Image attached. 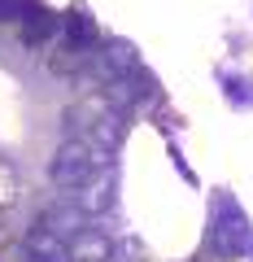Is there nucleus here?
<instances>
[{"label": "nucleus", "mask_w": 253, "mask_h": 262, "mask_svg": "<svg viewBox=\"0 0 253 262\" xmlns=\"http://www.w3.org/2000/svg\"><path fill=\"white\" fill-rule=\"evenodd\" d=\"M61 122H66V140H83L92 149L113 153L127 131V110H118L105 92H83L61 110Z\"/></svg>", "instance_id": "obj_1"}, {"label": "nucleus", "mask_w": 253, "mask_h": 262, "mask_svg": "<svg viewBox=\"0 0 253 262\" xmlns=\"http://www.w3.org/2000/svg\"><path fill=\"white\" fill-rule=\"evenodd\" d=\"M109 170H113V153L92 149L83 140H61L48 158V179L66 192H79V188H87L92 179L109 175Z\"/></svg>", "instance_id": "obj_2"}, {"label": "nucleus", "mask_w": 253, "mask_h": 262, "mask_svg": "<svg viewBox=\"0 0 253 262\" xmlns=\"http://www.w3.org/2000/svg\"><path fill=\"white\" fill-rule=\"evenodd\" d=\"M210 249H214L218 258H244V253L253 249L249 219H244L232 201H223L218 214H214V223H210Z\"/></svg>", "instance_id": "obj_3"}, {"label": "nucleus", "mask_w": 253, "mask_h": 262, "mask_svg": "<svg viewBox=\"0 0 253 262\" xmlns=\"http://www.w3.org/2000/svg\"><path fill=\"white\" fill-rule=\"evenodd\" d=\"M66 253H70V262H118V241L105 227L87 223L79 236L66 241Z\"/></svg>", "instance_id": "obj_4"}, {"label": "nucleus", "mask_w": 253, "mask_h": 262, "mask_svg": "<svg viewBox=\"0 0 253 262\" xmlns=\"http://www.w3.org/2000/svg\"><path fill=\"white\" fill-rule=\"evenodd\" d=\"M113 196H118V170H109V175L92 179V184H87V188H79V192H66V201L79 210V214L101 219L105 210L113 206Z\"/></svg>", "instance_id": "obj_5"}, {"label": "nucleus", "mask_w": 253, "mask_h": 262, "mask_svg": "<svg viewBox=\"0 0 253 262\" xmlns=\"http://www.w3.org/2000/svg\"><path fill=\"white\" fill-rule=\"evenodd\" d=\"M57 44L70 48V53H96V18H87L83 9H70L66 18H61V31H57Z\"/></svg>", "instance_id": "obj_6"}, {"label": "nucleus", "mask_w": 253, "mask_h": 262, "mask_svg": "<svg viewBox=\"0 0 253 262\" xmlns=\"http://www.w3.org/2000/svg\"><path fill=\"white\" fill-rule=\"evenodd\" d=\"M35 223H39V227H48L53 236H61V241H70V236H79L87 223H92V219H87V214H79V210L70 206V201H57V206H48L44 214L35 219Z\"/></svg>", "instance_id": "obj_7"}, {"label": "nucleus", "mask_w": 253, "mask_h": 262, "mask_svg": "<svg viewBox=\"0 0 253 262\" xmlns=\"http://www.w3.org/2000/svg\"><path fill=\"white\" fill-rule=\"evenodd\" d=\"M27 253H31V262H70L66 241H61V236H53L48 227H39V223L27 232Z\"/></svg>", "instance_id": "obj_8"}, {"label": "nucleus", "mask_w": 253, "mask_h": 262, "mask_svg": "<svg viewBox=\"0 0 253 262\" xmlns=\"http://www.w3.org/2000/svg\"><path fill=\"white\" fill-rule=\"evenodd\" d=\"M18 201H22V179L9 162L0 158V210H13Z\"/></svg>", "instance_id": "obj_9"}, {"label": "nucleus", "mask_w": 253, "mask_h": 262, "mask_svg": "<svg viewBox=\"0 0 253 262\" xmlns=\"http://www.w3.org/2000/svg\"><path fill=\"white\" fill-rule=\"evenodd\" d=\"M27 9H35L31 0H0V22H27Z\"/></svg>", "instance_id": "obj_10"}]
</instances>
